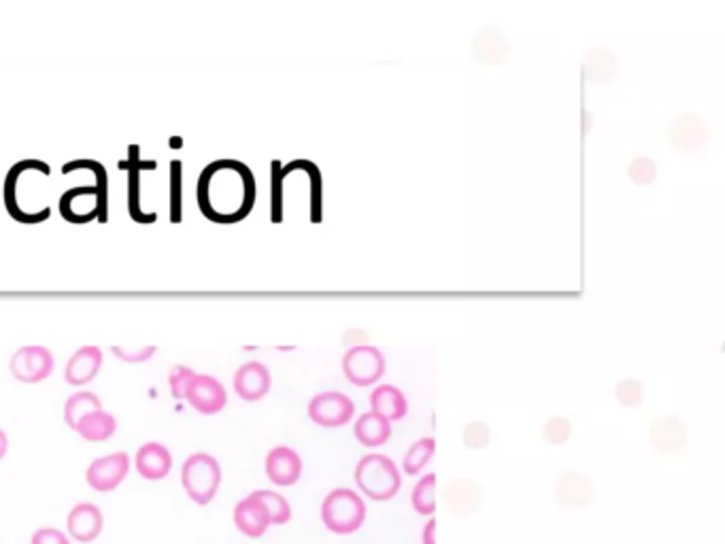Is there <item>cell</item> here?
I'll list each match as a JSON object with an SVG mask.
<instances>
[{"instance_id":"obj_1","label":"cell","mask_w":725,"mask_h":544,"mask_svg":"<svg viewBox=\"0 0 725 544\" xmlns=\"http://www.w3.org/2000/svg\"><path fill=\"white\" fill-rule=\"evenodd\" d=\"M256 198V177L238 160H216L198 177V209L213 224L230 226L243 222L254 211Z\"/></svg>"},{"instance_id":"obj_2","label":"cell","mask_w":725,"mask_h":544,"mask_svg":"<svg viewBox=\"0 0 725 544\" xmlns=\"http://www.w3.org/2000/svg\"><path fill=\"white\" fill-rule=\"evenodd\" d=\"M356 485L364 496L374 502L396 498L403 487V474L396 461L388 455L368 454L356 466Z\"/></svg>"},{"instance_id":"obj_3","label":"cell","mask_w":725,"mask_h":544,"mask_svg":"<svg viewBox=\"0 0 725 544\" xmlns=\"http://www.w3.org/2000/svg\"><path fill=\"white\" fill-rule=\"evenodd\" d=\"M321 521L332 534H354L366 521V502L349 487H336L321 502Z\"/></svg>"},{"instance_id":"obj_4","label":"cell","mask_w":725,"mask_h":544,"mask_svg":"<svg viewBox=\"0 0 725 544\" xmlns=\"http://www.w3.org/2000/svg\"><path fill=\"white\" fill-rule=\"evenodd\" d=\"M182 485L187 494L198 506L211 504L222 485V466L220 461L209 454L189 455L183 461Z\"/></svg>"},{"instance_id":"obj_5","label":"cell","mask_w":725,"mask_h":544,"mask_svg":"<svg viewBox=\"0 0 725 544\" xmlns=\"http://www.w3.org/2000/svg\"><path fill=\"white\" fill-rule=\"evenodd\" d=\"M60 215L69 222V224H90L94 220H98L100 224H107L109 220V209L102 205V198L94 187L88 185H79L73 189H66L60 196Z\"/></svg>"},{"instance_id":"obj_6","label":"cell","mask_w":725,"mask_h":544,"mask_svg":"<svg viewBox=\"0 0 725 544\" xmlns=\"http://www.w3.org/2000/svg\"><path fill=\"white\" fill-rule=\"evenodd\" d=\"M388 370L385 356L372 345L349 347L343 358L345 379L356 387H370L383 379Z\"/></svg>"},{"instance_id":"obj_7","label":"cell","mask_w":725,"mask_h":544,"mask_svg":"<svg viewBox=\"0 0 725 544\" xmlns=\"http://www.w3.org/2000/svg\"><path fill=\"white\" fill-rule=\"evenodd\" d=\"M309 419L319 428H343L356 415V403L341 392H321L309 403Z\"/></svg>"},{"instance_id":"obj_8","label":"cell","mask_w":725,"mask_h":544,"mask_svg":"<svg viewBox=\"0 0 725 544\" xmlns=\"http://www.w3.org/2000/svg\"><path fill=\"white\" fill-rule=\"evenodd\" d=\"M131 472V457L128 454H111L94 459L88 466L86 481L94 492L109 494L118 490Z\"/></svg>"},{"instance_id":"obj_9","label":"cell","mask_w":725,"mask_h":544,"mask_svg":"<svg viewBox=\"0 0 725 544\" xmlns=\"http://www.w3.org/2000/svg\"><path fill=\"white\" fill-rule=\"evenodd\" d=\"M56 360L51 356V351L46 347L39 345H30V347H22L20 351H15V356L11 358V374L28 385L35 383H44L46 379L51 376L53 372Z\"/></svg>"},{"instance_id":"obj_10","label":"cell","mask_w":725,"mask_h":544,"mask_svg":"<svg viewBox=\"0 0 725 544\" xmlns=\"http://www.w3.org/2000/svg\"><path fill=\"white\" fill-rule=\"evenodd\" d=\"M120 169H126L128 173V213L136 224H153L158 222V213H145L140 207V175L143 171H153L158 169L156 160H143L140 158V147L131 145L128 147V158L120 162Z\"/></svg>"},{"instance_id":"obj_11","label":"cell","mask_w":725,"mask_h":544,"mask_svg":"<svg viewBox=\"0 0 725 544\" xmlns=\"http://www.w3.org/2000/svg\"><path fill=\"white\" fill-rule=\"evenodd\" d=\"M185 400L200 415H218L228 405L226 387L211 374H196Z\"/></svg>"},{"instance_id":"obj_12","label":"cell","mask_w":725,"mask_h":544,"mask_svg":"<svg viewBox=\"0 0 725 544\" xmlns=\"http://www.w3.org/2000/svg\"><path fill=\"white\" fill-rule=\"evenodd\" d=\"M232 385H234V392H236V396L241 400H245V403H258V400H262L271 392V370L265 363L258 362V360L243 363L234 372Z\"/></svg>"},{"instance_id":"obj_13","label":"cell","mask_w":725,"mask_h":544,"mask_svg":"<svg viewBox=\"0 0 725 544\" xmlns=\"http://www.w3.org/2000/svg\"><path fill=\"white\" fill-rule=\"evenodd\" d=\"M232 519L236 530L247 539H262L271 528L269 510L256 494H249L234 506Z\"/></svg>"},{"instance_id":"obj_14","label":"cell","mask_w":725,"mask_h":544,"mask_svg":"<svg viewBox=\"0 0 725 544\" xmlns=\"http://www.w3.org/2000/svg\"><path fill=\"white\" fill-rule=\"evenodd\" d=\"M102 528H105L102 510L91 502L77 504L66 517V532H69V539L75 543H94L100 536Z\"/></svg>"},{"instance_id":"obj_15","label":"cell","mask_w":725,"mask_h":544,"mask_svg":"<svg viewBox=\"0 0 725 544\" xmlns=\"http://www.w3.org/2000/svg\"><path fill=\"white\" fill-rule=\"evenodd\" d=\"M265 470L274 485L292 487L303 477V459L292 447H274L267 455Z\"/></svg>"},{"instance_id":"obj_16","label":"cell","mask_w":725,"mask_h":544,"mask_svg":"<svg viewBox=\"0 0 725 544\" xmlns=\"http://www.w3.org/2000/svg\"><path fill=\"white\" fill-rule=\"evenodd\" d=\"M135 468L145 481H162L173 470V455L160 443H147L136 452Z\"/></svg>"},{"instance_id":"obj_17","label":"cell","mask_w":725,"mask_h":544,"mask_svg":"<svg viewBox=\"0 0 725 544\" xmlns=\"http://www.w3.org/2000/svg\"><path fill=\"white\" fill-rule=\"evenodd\" d=\"M102 368V351L100 347H82L73 354V358L66 362L64 368V381L73 387H84L96 379V374Z\"/></svg>"},{"instance_id":"obj_18","label":"cell","mask_w":725,"mask_h":544,"mask_svg":"<svg viewBox=\"0 0 725 544\" xmlns=\"http://www.w3.org/2000/svg\"><path fill=\"white\" fill-rule=\"evenodd\" d=\"M668 138L675 149L683 153H693L706 143L709 126L698 115H683L671 126Z\"/></svg>"},{"instance_id":"obj_19","label":"cell","mask_w":725,"mask_h":544,"mask_svg":"<svg viewBox=\"0 0 725 544\" xmlns=\"http://www.w3.org/2000/svg\"><path fill=\"white\" fill-rule=\"evenodd\" d=\"M370 410L390 423L405 419L408 412L407 396L396 385H377L370 392Z\"/></svg>"},{"instance_id":"obj_20","label":"cell","mask_w":725,"mask_h":544,"mask_svg":"<svg viewBox=\"0 0 725 544\" xmlns=\"http://www.w3.org/2000/svg\"><path fill=\"white\" fill-rule=\"evenodd\" d=\"M354 434L362 447L377 449L392 438V423L370 410L358 417V421L354 425Z\"/></svg>"},{"instance_id":"obj_21","label":"cell","mask_w":725,"mask_h":544,"mask_svg":"<svg viewBox=\"0 0 725 544\" xmlns=\"http://www.w3.org/2000/svg\"><path fill=\"white\" fill-rule=\"evenodd\" d=\"M472 55L481 64H502L508 58V41L496 28H483L472 41Z\"/></svg>"},{"instance_id":"obj_22","label":"cell","mask_w":725,"mask_h":544,"mask_svg":"<svg viewBox=\"0 0 725 544\" xmlns=\"http://www.w3.org/2000/svg\"><path fill=\"white\" fill-rule=\"evenodd\" d=\"M118 430V421L111 412H107L105 408L94 410L90 415H86L79 425H77V434L88 441V443H105L109 441Z\"/></svg>"},{"instance_id":"obj_23","label":"cell","mask_w":725,"mask_h":544,"mask_svg":"<svg viewBox=\"0 0 725 544\" xmlns=\"http://www.w3.org/2000/svg\"><path fill=\"white\" fill-rule=\"evenodd\" d=\"M651 443L655 449L664 454H675L685 445V428L680 425L679 419L666 417L653 423L651 428Z\"/></svg>"},{"instance_id":"obj_24","label":"cell","mask_w":725,"mask_h":544,"mask_svg":"<svg viewBox=\"0 0 725 544\" xmlns=\"http://www.w3.org/2000/svg\"><path fill=\"white\" fill-rule=\"evenodd\" d=\"M586 79L593 84H609L617 75V60L609 49H593L583 64Z\"/></svg>"},{"instance_id":"obj_25","label":"cell","mask_w":725,"mask_h":544,"mask_svg":"<svg viewBox=\"0 0 725 544\" xmlns=\"http://www.w3.org/2000/svg\"><path fill=\"white\" fill-rule=\"evenodd\" d=\"M102 405H100V398L91 392H77L73 394L66 403H64V423L71 428V430H77L79 421L90 415L94 410H100Z\"/></svg>"},{"instance_id":"obj_26","label":"cell","mask_w":725,"mask_h":544,"mask_svg":"<svg viewBox=\"0 0 725 544\" xmlns=\"http://www.w3.org/2000/svg\"><path fill=\"white\" fill-rule=\"evenodd\" d=\"M434 452H437V441L432 436L419 438L417 443L410 445V449L403 459V472L408 477H417L430 463Z\"/></svg>"},{"instance_id":"obj_27","label":"cell","mask_w":725,"mask_h":544,"mask_svg":"<svg viewBox=\"0 0 725 544\" xmlns=\"http://www.w3.org/2000/svg\"><path fill=\"white\" fill-rule=\"evenodd\" d=\"M434 487H437V474H426L421 477L410 494V504L417 515L432 517L434 515Z\"/></svg>"},{"instance_id":"obj_28","label":"cell","mask_w":725,"mask_h":544,"mask_svg":"<svg viewBox=\"0 0 725 544\" xmlns=\"http://www.w3.org/2000/svg\"><path fill=\"white\" fill-rule=\"evenodd\" d=\"M73 171H90L91 175L96 177V189H98V194L102 198V205L107 207V202H109V187H107L109 185V177H107V169L100 162H96V160H73V162H66L62 166V175H69Z\"/></svg>"},{"instance_id":"obj_29","label":"cell","mask_w":725,"mask_h":544,"mask_svg":"<svg viewBox=\"0 0 725 544\" xmlns=\"http://www.w3.org/2000/svg\"><path fill=\"white\" fill-rule=\"evenodd\" d=\"M254 494L262 499V504L267 506L269 517H271V526H285V523H290V519H292V506H290V502L283 498L281 494H274V492H269V490H260V492H254Z\"/></svg>"},{"instance_id":"obj_30","label":"cell","mask_w":725,"mask_h":544,"mask_svg":"<svg viewBox=\"0 0 725 544\" xmlns=\"http://www.w3.org/2000/svg\"><path fill=\"white\" fill-rule=\"evenodd\" d=\"M557 496L562 502L570 498L566 504H579L577 496H581V499L586 502V499L591 498L590 481L583 479L581 474H564L560 485H557Z\"/></svg>"},{"instance_id":"obj_31","label":"cell","mask_w":725,"mask_h":544,"mask_svg":"<svg viewBox=\"0 0 725 544\" xmlns=\"http://www.w3.org/2000/svg\"><path fill=\"white\" fill-rule=\"evenodd\" d=\"M183 218V162H171V222L182 224Z\"/></svg>"},{"instance_id":"obj_32","label":"cell","mask_w":725,"mask_h":544,"mask_svg":"<svg viewBox=\"0 0 725 544\" xmlns=\"http://www.w3.org/2000/svg\"><path fill=\"white\" fill-rule=\"evenodd\" d=\"M283 164L279 160H272L271 164V222L281 224L283 222V177H281Z\"/></svg>"},{"instance_id":"obj_33","label":"cell","mask_w":725,"mask_h":544,"mask_svg":"<svg viewBox=\"0 0 725 544\" xmlns=\"http://www.w3.org/2000/svg\"><path fill=\"white\" fill-rule=\"evenodd\" d=\"M628 177L632 180L635 185H651V183L658 180V166L651 158H635L628 166Z\"/></svg>"},{"instance_id":"obj_34","label":"cell","mask_w":725,"mask_h":544,"mask_svg":"<svg viewBox=\"0 0 725 544\" xmlns=\"http://www.w3.org/2000/svg\"><path fill=\"white\" fill-rule=\"evenodd\" d=\"M615 396L617 403L624 407H638L644 398V385L638 379H624L617 383Z\"/></svg>"},{"instance_id":"obj_35","label":"cell","mask_w":725,"mask_h":544,"mask_svg":"<svg viewBox=\"0 0 725 544\" xmlns=\"http://www.w3.org/2000/svg\"><path fill=\"white\" fill-rule=\"evenodd\" d=\"M194 376H196V372H194L192 368H187V366H175V368L171 370V374H169V385H171V396H173L175 400H185L187 390H189Z\"/></svg>"},{"instance_id":"obj_36","label":"cell","mask_w":725,"mask_h":544,"mask_svg":"<svg viewBox=\"0 0 725 544\" xmlns=\"http://www.w3.org/2000/svg\"><path fill=\"white\" fill-rule=\"evenodd\" d=\"M573 434V425L564 417H553L544 423L543 436L551 445H564Z\"/></svg>"},{"instance_id":"obj_37","label":"cell","mask_w":725,"mask_h":544,"mask_svg":"<svg viewBox=\"0 0 725 544\" xmlns=\"http://www.w3.org/2000/svg\"><path fill=\"white\" fill-rule=\"evenodd\" d=\"M490 428L486 423H470L464 430V445L470 449H483L490 445Z\"/></svg>"},{"instance_id":"obj_38","label":"cell","mask_w":725,"mask_h":544,"mask_svg":"<svg viewBox=\"0 0 725 544\" xmlns=\"http://www.w3.org/2000/svg\"><path fill=\"white\" fill-rule=\"evenodd\" d=\"M30 544H71L69 534L56 530V528H41L33 534Z\"/></svg>"},{"instance_id":"obj_39","label":"cell","mask_w":725,"mask_h":544,"mask_svg":"<svg viewBox=\"0 0 725 544\" xmlns=\"http://www.w3.org/2000/svg\"><path fill=\"white\" fill-rule=\"evenodd\" d=\"M113 354L120 358V360H124V362H147L153 354H156V347H145L143 351H138V354H128L126 349H120V347H113Z\"/></svg>"},{"instance_id":"obj_40","label":"cell","mask_w":725,"mask_h":544,"mask_svg":"<svg viewBox=\"0 0 725 544\" xmlns=\"http://www.w3.org/2000/svg\"><path fill=\"white\" fill-rule=\"evenodd\" d=\"M434 530H437V519L430 517V521L423 526V534H421L423 544H437L434 543Z\"/></svg>"},{"instance_id":"obj_41","label":"cell","mask_w":725,"mask_h":544,"mask_svg":"<svg viewBox=\"0 0 725 544\" xmlns=\"http://www.w3.org/2000/svg\"><path fill=\"white\" fill-rule=\"evenodd\" d=\"M349 338H354V341L349 343L352 347H358V345H366L364 341H368L366 332H358V330H352V332H347V334H345V341H349Z\"/></svg>"},{"instance_id":"obj_42","label":"cell","mask_w":725,"mask_h":544,"mask_svg":"<svg viewBox=\"0 0 725 544\" xmlns=\"http://www.w3.org/2000/svg\"><path fill=\"white\" fill-rule=\"evenodd\" d=\"M7 449H9V438H7V434L0 430V459L7 455Z\"/></svg>"}]
</instances>
